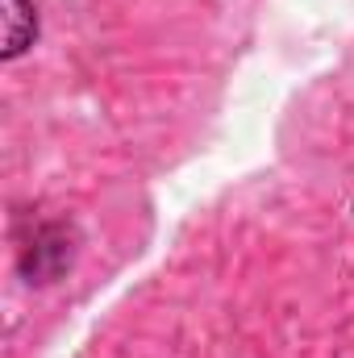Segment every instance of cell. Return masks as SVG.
<instances>
[{"label":"cell","instance_id":"1","mask_svg":"<svg viewBox=\"0 0 354 358\" xmlns=\"http://www.w3.org/2000/svg\"><path fill=\"white\" fill-rule=\"evenodd\" d=\"M38 34L34 0H4V59H17Z\"/></svg>","mask_w":354,"mask_h":358}]
</instances>
